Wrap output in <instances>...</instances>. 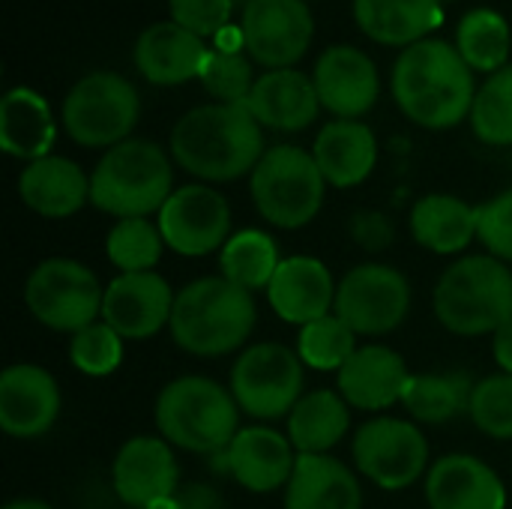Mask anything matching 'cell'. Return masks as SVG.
<instances>
[{"instance_id": "10", "label": "cell", "mask_w": 512, "mask_h": 509, "mask_svg": "<svg viewBox=\"0 0 512 509\" xmlns=\"http://www.w3.org/2000/svg\"><path fill=\"white\" fill-rule=\"evenodd\" d=\"M306 366L300 354L282 342H258L240 351L231 366V396L240 411L258 423L288 417L303 399Z\"/></svg>"}, {"instance_id": "37", "label": "cell", "mask_w": 512, "mask_h": 509, "mask_svg": "<svg viewBox=\"0 0 512 509\" xmlns=\"http://www.w3.org/2000/svg\"><path fill=\"white\" fill-rule=\"evenodd\" d=\"M357 348V333L336 312L300 327L297 336V354L315 372H339Z\"/></svg>"}, {"instance_id": "40", "label": "cell", "mask_w": 512, "mask_h": 509, "mask_svg": "<svg viewBox=\"0 0 512 509\" xmlns=\"http://www.w3.org/2000/svg\"><path fill=\"white\" fill-rule=\"evenodd\" d=\"M201 84L216 102L228 105H246L255 78H252V63L243 54H225V51H210L204 69H201Z\"/></svg>"}, {"instance_id": "2", "label": "cell", "mask_w": 512, "mask_h": 509, "mask_svg": "<svg viewBox=\"0 0 512 509\" xmlns=\"http://www.w3.org/2000/svg\"><path fill=\"white\" fill-rule=\"evenodd\" d=\"M390 87L402 114L423 129L459 126L471 117L477 99L474 69L444 39H423L405 48L393 66Z\"/></svg>"}, {"instance_id": "38", "label": "cell", "mask_w": 512, "mask_h": 509, "mask_svg": "<svg viewBox=\"0 0 512 509\" xmlns=\"http://www.w3.org/2000/svg\"><path fill=\"white\" fill-rule=\"evenodd\" d=\"M126 339L102 318L69 336V360L87 378H108L123 366Z\"/></svg>"}, {"instance_id": "12", "label": "cell", "mask_w": 512, "mask_h": 509, "mask_svg": "<svg viewBox=\"0 0 512 509\" xmlns=\"http://www.w3.org/2000/svg\"><path fill=\"white\" fill-rule=\"evenodd\" d=\"M333 312L357 336H387L411 312V282L390 264H357L339 279Z\"/></svg>"}, {"instance_id": "3", "label": "cell", "mask_w": 512, "mask_h": 509, "mask_svg": "<svg viewBox=\"0 0 512 509\" xmlns=\"http://www.w3.org/2000/svg\"><path fill=\"white\" fill-rule=\"evenodd\" d=\"M258 324L255 294L219 276H201L177 291L171 339L192 357H225L240 351Z\"/></svg>"}, {"instance_id": "14", "label": "cell", "mask_w": 512, "mask_h": 509, "mask_svg": "<svg viewBox=\"0 0 512 509\" xmlns=\"http://www.w3.org/2000/svg\"><path fill=\"white\" fill-rule=\"evenodd\" d=\"M240 27L249 57L267 69H294L315 36L306 0H249Z\"/></svg>"}, {"instance_id": "15", "label": "cell", "mask_w": 512, "mask_h": 509, "mask_svg": "<svg viewBox=\"0 0 512 509\" xmlns=\"http://www.w3.org/2000/svg\"><path fill=\"white\" fill-rule=\"evenodd\" d=\"M174 297L177 291L156 270L120 273L105 285L102 321L114 327L126 342H144L171 324Z\"/></svg>"}, {"instance_id": "7", "label": "cell", "mask_w": 512, "mask_h": 509, "mask_svg": "<svg viewBox=\"0 0 512 509\" xmlns=\"http://www.w3.org/2000/svg\"><path fill=\"white\" fill-rule=\"evenodd\" d=\"M255 210L282 231L306 228L324 207L327 180L315 156L294 144L270 147L249 174Z\"/></svg>"}, {"instance_id": "48", "label": "cell", "mask_w": 512, "mask_h": 509, "mask_svg": "<svg viewBox=\"0 0 512 509\" xmlns=\"http://www.w3.org/2000/svg\"><path fill=\"white\" fill-rule=\"evenodd\" d=\"M237 3H243V6H246V3H249V0H234V6H237Z\"/></svg>"}, {"instance_id": "27", "label": "cell", "mask_w": 512, "mask_h": 509, "mask_svg": "<svg viewBox=\"0 0 512 509\" xmlns=\"http://www.w3.org/2000/svg\"><path fill=\"white\" fill-rule=\"evenodd\" d=\"M285 509H363V486L333 456H300L285 486Z\"/></svg>"}, {"instance_id": "35", "label": "cell", "mask_w": 512, "mask_h": 509, "mask_svg": "<svg viewBox=\"0 0 512 509\" xmlns=\"http://www.w3.org/2000/svg\"><path fill=\"white\" fill-rule=\"evenodd\" d=\"M165 237L150 219H117L105 237V255L120 273H147L162 261Z\"/></svg>"}, {"instance_id": "44", "label": "cell", "mask_w": 512, "mask_h": 509, "mask_svg": "<svg viewBox=\"0 0 512 509\" xmlns=\"http://www.w3.org/2000/svg\"><path fill=\"white\" fill-rule=\"evenodd\" d=\"M177 509H225V498L210 483H186L174 495Z\"/></svg>"}, {"instance_id": "31", "label": "cell", "mask_w": 512, "mask_h": 509, "mask_svg": "<svg viewBox=\"0 0 512 509\" xmlns=\"http://www.w3.org/2000/svg\"><path fill=\"white\" fill-rule=\"evenodd\" d=\"M351 432V405L339 390H312L288 414V441L297 456H330Z\"/></svg>"}, {"instance_id": "23", "label": "cell", "mask_w": 512, "mask_h": 509, "mask_svg": "<svg viewBox=\"0 0 512 509\" xmlns=\"http://www.w3.org/2000/svg\"><path fill=\"white\" fill-rule=\"evenodd\" d=\"M210 57V48L201 36L189 33L177 21H159L150 24L132 51L135 69L144 75V81L159 87L186 84L192 78H201V69Z\"/></svg>"}, {"instance_id": "34", "label": "cell", "mask_w": 512, "mask_h": 509, "mask_svg": "<svg viewBox=\"0 0 512 509\" xmlns=\"http://www.w3.org/2000/svg\"><path fill=\"white\" fill-rule=\"evenodd\" d=\"M456 48L471 69L498 72L510 57V24L495 9H471L456 27Z\"/></svg>"}, {"instance_id": "20", "label": "cell", "mask_w": 512, "mask_h": 509, "mask_svg": "<svg viewBox=\"0 0 512 509\" xmlns=\"http://www.w3.org/2000/svg\"><path fill=\"white\" fill-rule=\"evenodd\" d=\"M336 288L339 285L333 282V273L321 258L291 255V258H282L267 288V303L279 321L306 327L318 318L333 315Z\"/></svg>"}, {"instance_id": "28", "label": "cell", "mask_w": 512, "mask_h": 509, "mask_svg": "<svg viewBox=\"0 0 512 509\" xmlns=\"http://www.w3.org/2000/svg\"><path fill=\"white\" fill-rule=\"evenodd\" d=\"M408 222L417 246L432 255H459L477 240V207L447 192L423 195Z\"/></svg>"}, {"instance_id": "1", "label": "cell", "mask_w": 512, "mask_h": 509, "mask_svg": "<svg viewBox=\"0 0 512 509\" xmlns=\"http://www.w3.org/2000/svg\"><path fill=\"white\" fill-rule=\"evenodd\" d=\"M264 153V126L246 105H198L171 129V159L204 183L240 180Z\"/></svg>"}, {"instance_id": "30", "label": "cell", "mask_w": 512, "mask_h": 509, "mask_svg": "<svg viewBox=\"0 0 512 509\" xmlns=\"http://www.w3.org/2000/svg\"><path fill=\"white\" fill-rule=\"evenodd\" d=\"M360 30L381 45L411 48L444 18L441 0H354Z\"/></svg>"}, {"instance_id": "29", "label": "cell", "mask_w": 512, "mask_h": 509, "mask_svg": "<svg viewBox=\"0 0 512 509\" xmlns=\"http://www.w3.org/2000/svg\"><path fill=\"white\" fill-rule=\"evenodd\" d=\"M57 126L48 102L30 87H12L0 99V147L15 156L36 162L51 156Z\"/></svg>"}, {"instance_id": "24", "label": "cell", "mask_w": 512, "mask_h": 509, "mask_svg": "<svg viewBox=\"0 0 512 509\" xmlns=\"http://www.w3.org/2000/svg\"><path fill=\"white\" fill-rule=\"evenodd\" d=\"M246 108L264 129L276 132H303L315 123L321 99L315 81L300 69H267L255 78V87L246 99Z\"/></svg>"}, {"instance_id": "33", "label": "cell", "mask_w": 512, "mask_h": 509, "mask_svg": "<svg viewBox=\"0 0 512 509\" xmlns=\"http://www.w3.org/2000/svg\"><path fill=\"white\" fill-rule=\"evenodd\" d=\"M279 246L267 231L258 228H243L231 234L225 249L219 252V267L222 276L246 291H267L276 270H279Z\"/></svg>"}, {"instance_id": "5", "label": "cell", "mask_w": 512, "mask_h": 509, "mask_svg": "<svg viewBox=\"0 0 512 509\" xmlns=\"http://www.w3.org/2000/svg\"><path fill=\"white\" fill-rule=\"evenodd\" d=\"M174 195V165L147 138H129L96 162L90 174V204L114 219H147Z\"/></svg>"}, {"instance_id": "8", "label": "cell", "mask_w": 512, "mask_h": 509, "mask_svg": "<svg viewBox=\"0 0 512 509\" xmlns=\"http://www.w3.org/2000/svg\"><path fill=\"white\" fill-rule=\"evenodd\" d=\"M105 288L99 276L75 258H45L24 282V306L42 327L75 336L102 318Z\"/></svg>"}, {"instance_id": "26", "label": "cell", "mask_w": 512, "mask_h": 509, "mask_svg": "<svg viewBox=\"0 0 512 509\" xmlns=\"http://www.w3.org/2000/svg\"><path fill=\"white\" fill-rule=\"evenodd\" d=\"M312 156L327 180L336 189H354L369 180L378 162V138L360 120H333L327 123L315 144Z\"/></svg>"}, {"instance_id": "21", "label": "cell", "mask_w": 512, "mask_h": 509, "mask_svg": "<svg viewBox=\"0 0 512 509\" xmlns=\"http://www.w3.org/2000/svg\"><path fill=\"white\" fill-rule=\"evenodd\" d=\"M411 372L399 351L390 345H360L351 360L336 372L342 399L357 411H387L402 405Z\"/></svg>"}, {"instance_id": "17", "label": "cell", "mask_w": 512, "mask_h": 509, "mask_svg": "<svg viewBox=\"0 0 512 509\" xmlns=\"http://www.w3.org/2000/svg\"><path fill=\"white\" fill-rule=\"evenodd\" d=\"M63 396L48 369L39 363H12L0 375V429L15 441L48 435L60 417Z\"/></svg>"}, {"instance_id": "22", "label": "cell", "mask_w": 512, "mask_h": 509, "mask_svg": "<svg viewBox=\"0 0 512 509\" xmlns=\"http://www.w3.org/2000/svg\"><path fill=\"white\" fill-rule=\"evenodd\" d=\"M423 489L429 509H507L504 480L492 465L471 453L435 459Z\"/></svg>"}, {"instance_id": "13", "label": "cell", "mask_w": 512, "mask_h": 509, "mask_svg": "<svg viewBox=\"0 0 512 509\" xmlns=\"http://www.w3.org/2000/svg\"><path fill=\"white\" fill-rule=\"evenodd\" d=\"M156 225L171 252L183 258H207L222 252L231 240V204L213 186L189 183L174 189L156 213Z\"/></svg>"}, {"instance_id": "39", "label": "cell", "mask_w": 512, "mask_h": 509, "mask_svg": "<svg viewBox=\"0 0 512 509\" xmlns=\"http://www.w3.org/2000/svg\"><path fill=\"white\" fill-rule=\"evenodd\" d=\"M468 417L483 435L495 441H512V375L498 372L477 381Z\"/></svg>"}, {"instance_id": "32", "label": "cell", "mask_w": 512, "mask_h": 509, "mask_svg": "<svg viewBox=\"0 0 512 509\" xmlns=\"http://www.w3.org/2000/svg\"><path fill=\"white\" fill-rule=\"evenodd\" d=\"M474 384L468 372H432V375H411L405 390V411L411 420L426 426H444L471 408Z\"/></svg>"}, {"instance_id": "4", "label": "cell", "mask_w": 512, "mask_h": 509, "mask_svg": "<svg viewBox=\"0 0 512 509\" xmlns=\"http://www.w3.org/2000/svg\"><path fill=\"white\" fill-rule=\"evenodd\" d=\"M240 405L228 387L204 375H183L156 396L153 420L159 435L186 453L219 456L240 432Z\"/></svg>"}, {"instance_id": "46", "label": "cell", "mask_w": 512, "mask_h": 509, "mask_svg": "<svg viewBox=\"0 0 512 509\" xmlns=\"http://www.w3.org/2000/svg\"><path fill=\"white\" fill-rule=\"evenodd\" d=\"M246 45V36H243V27H225L219 36H216V51H225V54H240V48Z\"/></svg>"}, {"instance_id": "18", "label": "cell", "mask_w": 512, "mask_h": 509, "mask_svg": "<svg viewBox=\"0 0 512 509\" xmlns=\"http://www.w3.org/2000/svg\"><path fill=\"white\" fill-rule=\"evenodd\" d=\"M297 450L288 441V435L258 423L246 426L234 435L225 453L213 456V465L234 477L246 492L252 495H270L276 489H285L294 468H297Z\"/></svg>"}, {"instance_id": "9", "label": "cell", "mask_w": 512, "mask_h": 509, "mask_svg": "<svg viewBox=\"0 0 512 509\" xmlns=\"http://www.w3.org/2000/svg\"><path fill=\"white\" fill-rule=\"evenodd\" d=\"M141 117L135 84L117 72L84 75L63 99L60 120L69 138L81 147H117L129 141Z\"/></svg>"}, {"instance_id": "43", "label": "cell", "mask_w": 512, "mask_h": 509, "mask_svg": "<svg viewBox=\"0 0 512 509\" xmlns=\"http://www.w3.org/2000/svg\"><path fill=\"white\" fill-rule=\"evenodd\" d=\"M351 240L366 252H384L396 243V225L381 210H360L351 216Z\"/></svg>"}, {"instance_id": "47", "label": "cell", "mask_w": 512, "mask_h": 509, "mask_svg": "<svg viewBox=\"0 0 512 509\" xmlns=\"http://www.w3.org/2000/svg\"><path fill=\"white\" fill-rule=\"evenodd\" d=\"M3 509H54L51 504H45V501H36V498H15V501H9Z\"/></svg>"}, {"instance_id": "25", "label": "cell", "mask_w": 512, "mask_h": 509, "mask_svg": "<svg viewBox=\"0 0 512 509\" xmlns=\"http://www.w3.org/2000/svg\"><path fill=\"white\" fill-rule=\"evenodd\" d=\"M18 198L42 219H66L90 201V177L66 156H42L18 174Z\"/></svg>"}, {"instance_id": "36", "label": "cell", "mask_w": 512, "mask_h": 509, "mask_svg": "<svg viewBox=\"0 0 512 509\" xmlns=\"http://www.w3.org/2000/svg\"><path fill=\"white\" fill-rule=\"evenodd\" d=\"M468 120L483 144L512 147V63L486 78Z\"/></svg>"}, {"instance_id": "42", "label": "cell", "mask_w": 512, "mask_h": 509, "mask_svg": "<svg viewBox=\"0 0 512 509\" xmlns=\"http://www.w3.org/2000/svg\"><path fill=\"white\" fill-rule=\"evenodd\" d=\"M171 21L195 36H219L231 24L234 0H168Z\"/></svg>"}, {"instance_id": "16", "label": "cell", "mask_w": 512, "mask_h": 509, "mask_svg": "<svg viewBox=\"0 0 512 509\" xmlns=\"http://www.w3.org/2000/svg\"><path fill=\"white\" fill-rule=\"evenodd\" d=\"M111 486L120 504L147 509L180 492V465L162 435L129 438L111 462Z\"/></svg>"}, {"instance_id": "45", "label": "cell", "mask_w": 512, "mask_h": 509, "mask_svg": "<svg viewBox=\"0 0 512 509\" xmlns=\"http://www.w3.org/2000/svg\"><path fill=\"white\" fill-rule=\"evenodd\" d=\"M492 357L501 366V372L512 375V321L492 336Z\"/></svg>"}, {"instance_id": "6", "label": "cell", "mask_w": 512, "mask_h": 509, "mask_svg": "<svg viewBox=\"0 0 512 509\" xmlns=\"http://www.w3.org/2000/svg\"><path fill=\"white\" fill-rule=\"evenodd\" d=\"M432 309L456 336H495L512 321V270L492 255H465L441 273Z\"/></svg>"}, {"instance_id": "19", "label": "cell", "mask_w": 512, "mask_h": 509, "mask_svg": "<svg viewBox=\"0 0 512 509\" xmlns=\"http://www.w3.org/2000/svg\"><path fill=\"white\" fill-rule=\"evenodd\" d=\"M315 90L321 108L336 114V120H360L369 114L381 93L378 66L372 57L354 45H333L315 63Z\"/></svg>"}, {"instance_id": "41", "label": "cell", "mask_w": 512, "mask_h": 509, "mask_svg": "<svg viewBox=\"0 0 512 509\" xmlns=\"http://www.w3.org/2000/svg\"><path fill=\"white\" fill-rule=\"evenodd\" d=\"M477 240L486 246V255L512 264V189L477 207Z\"/></svg>"}, {"instance_id": "11", "label": "cell", "mask_w": 512, "mask_h": 509, "mask_svg": "<svg viewBox=\"0 0 512 509\" xmlns=\"http://www.w3.org/2000/svg\"><path fill=\"white\" fill-rule=\"evenodd\" d=\"M360 477L384 492L411 489L429 474V438L423 429L402 417H375L354 432L351 444Z\"/></svg>"}]
</instances>
